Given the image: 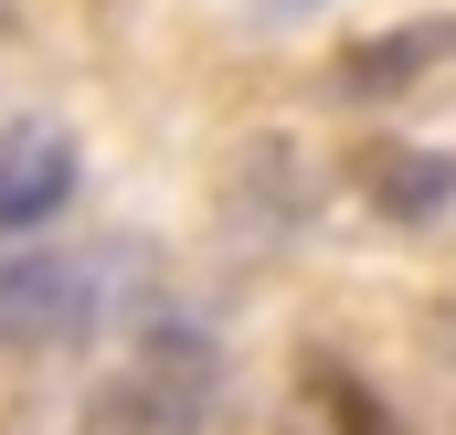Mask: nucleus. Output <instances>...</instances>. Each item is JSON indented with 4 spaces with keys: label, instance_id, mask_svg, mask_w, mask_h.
Instances as JSON below:
<instances>
[{
    "label": "nucleus",
    "instance_id": "7ed1b4c3",
    "mask_svg": "<svg viewBox=\"0 0 456 435\" xmlns=\"http://www.w3.org/2000/svg\"><path fill=\"white\" fill-rule=\"evenodd\" d=\"M361 181H371V202H382L393 223H436L456 202V160L446 149H371Z\"/></svg>",
    "mask_w": 456,
    "mask_h": 435
},
{
    "label": "nucleus",
    "instance_id": "f03ea898",
    "mask_svg": "<svg viewBox=\"0 0 456 435\" xmlns=\"http://www.w3.org/2000/svg\"><path fill=\"white\" fill-rule=\"evenodd\" d=\"M96 329V276L64 255H0V340H75Z\"/></svg>",
    "mask_w": 456,
    "mask_h": 435
},
{
    "label": "nucleus",
    "instance_id": "f257e3e1",
    "mask_svg": "<svg viewBox=\"0 0 456 435\" xmlns=\"http://www.w3.org/2000/svg\"><path fill=\"white\" fill-rule=\"evenodd\" d=\"M75 181H86L75 127H53V117H11L0 127V234H43L75 202Z\"/></svg>",
    "mask_w": 456,
    "mask_h": 435
}]
</instances>
